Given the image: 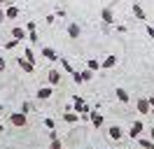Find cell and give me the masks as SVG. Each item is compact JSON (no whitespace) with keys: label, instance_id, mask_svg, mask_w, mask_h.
<instances>
[{"label":"cell","instance_id":"obj_14","mask_svg":"<svg viewBox=\"0 0 154 149\" xmlns=\"http://www.w3.org/2000/svg\"><path fill=\"white\" fill-rule=\"evenodd\" d=\"M107 135H110L112 140H122V138H124V130H122V128H119V126L115 123V126H110V130H107Z\"/></svg>","mask_w":154,"mask_h":149},{"label":"cell","instance_id":"obj_25","mask_svg":"<svg viewBox=\"0 0 154 149\" xmlns=\"http://www.w3.org/2000/svg\"><path fill=\"white\" fill-rule=\"evenodd\" d=\"M49 149H63V142H61V140H51V142H49Z\"/></svg>","mask_w":154,"mask_h":149},{"label":"cell","instance_id":"obj_35","mask_svg":"<svg viewBox=\"0 0 154 149\" xmlns=\"http://www.w3.org/2000/svg\"><path fill=\"white\" fill-rule=\"evenodd\" d=\"M26 30H35V21H28V23H26Z\"/></svg>","mask_w":154,"mask_h":149},{"label":"cell","instance_id":"obj_26","mask_svg":"<svg viewBox=\"0 0 154 149\" xmlns=\"http://www.w3.org/2000/svg\"><path fill=\"white\" fill-rule=\"evenodd\" d=\"M28 40L33 42V44H35V42H38L40 37H38V33H35V30H28Z\"/></svg>","mask_w":154,"mask_h":149},{"label":"cell","instance_id":"obj_2","mask_svg":"<svg viewBox=\"0 0 154 149\" xmlns=\"http://www.w3.org/2000/svg\"><path fill=\"white\" fill-rule=\"evenodd\" d=\"M72 105H75V112L79 114V117H84V119H89V105L84 102V98H79V96H72Z\"/></svg>","mask_w":154,"mask_h":149},{"label":"cell","instance_id":"obj_29","mask_svg":"<svg viewBox=\"0 0 154 149\" xmlns=\"http://www.w3.org/2000/svg\"><path fill=\"white\" fill-rule=\"evenodd\" d=\"M7 21V17H5V9H2V5H0V26Z\"/></svg>","mask_w":154,"mask_h":149},{"label":"cell","instance_id":"obj_7","mask_svg":"<svg viewBox=\"0 0 154 149\" xmlns=\"http://www.w3.org/2000/svg\"><path fill=\"white\" fill-rule=\"evenodd\" d=\"M79 35H82L79 23H75V21H72V23H68V37H70V40H77Z\"/></svg>","mask_w":154,"mask_h":149},{"label":"cell","instance_id":"obj_37","mask_svg":"<svg viewBox=\"0 0 154 149\" xmlns=\"http://www.w3.org/2000/svg\"><path fill=\"white\" fill-rule=\"evenodd\" d=\"M149 140H152V142H154V128L149 130Z\"/></svg>","mask_w":154,"mask_h":149},{"label":"cell","instance_id":"obj_6","mask_svg":"<svg viewBox=\"0 0 154 149\" xmlns=\"http://www.w3.org/2000/svg\"><path fill=\"white\" fill-rule=\"evenodd\" d=\"M89 121H91V126H94V128H100V126H103V114H100V112H89Z\"/></svg>","mask_w":154,"mask_h":149},{"label":"cell","instance_id":"obj_17","mask_svg":"<svg viewBox=\"0 0 154 149\" xmlns=\"http://www.w3.org/2000/svg\"><path fill=\"white\" fill-rule=\"evenodd\" d=\"M115 65H117V56H107L105 61H100V68H105V70L115 68Z\"/></svg>","mask_w":154,"mask_h":149},{"label":"cell","instance_id":"obj_8","mask_svg":"<svg viewBox=\"0 0 154 149\" xmlns=\"http://www.w3.org/2000/svg\"><path fill=\"white\" fill-rule=\"evenodd\" d=\"M17 65H19L23 72H28V74L33 72V70H35V65H33V63H28V61H26L23 56H17Z\"/></svg>","mask_w":154,"mask_h":149},{"label":"cell","instance_id":"obj_32","mask_svg":"<svg viewBox=\"0 0 154 149\" xmlns=\"http://www.w3.org/2000/svg\"><path fill=\"white\" fill-rule=\"evenodd\" d=\"M5 72V56H0V74Z\"/></svg>","mask_w":154,"mask_h":149},{"label":"cell","instance_id":"obj_22","mask_svg":"<svg viewBox=\"0 0 154 149\" xmlns=\"http://www.w3.org/2000/svg\"><path fill=\"white\" fill-rule=\"evenodd\" d=\"M58 61H61V65H63V70H66L68 74H75L77 70H72V65L68 63V58H63V56H61V58H58Z\"/></svg>","mask_w":154,"mask_h":149},{"label":"cell","instance_id":"obj_39","mask_svg":"<svg viewBox=\"0 0 154 149\" xmlns=\"http://www.w3.org/2000/svg\"><path fill=\"white\" fill-rule=\"evenodd\" d=\"M0 5H10V0H0Z\"/></svg>","mask_w":154,"mask_h":149},{"label":"cell","instance_id":"obj_10","mask_svg":"<svg viewBox=\"0 0 154 149\" xmlns=\"http://www.w3.org/2000/svg\"><path fill=\"white\" fill-rule=\"evenodd\" d=\"M135 107H138L140 114H149V100H147V98H138V100H135Z\"/></svg>","mask_w":154,"mask_h":149},{"label":"cell","instance_id":"obj_1","mask_svg":"<svg viewBox=\"0 0 154 149\" xmlns=\"http://www.w3.org/2000/svg\"><path fill=\"white\" fill-rule=\"evenodd\" d=\"M10 123L14 126V128H26L28 126V114H23V112H12L10 114Z\"/></svg>","mask_w":154,"mask_h":149},{"label":"cell","instance_id":"obj_15","mask_svg":"<svg viewBox=\"0 0 154 149\" xmlns=\"http://www.w3.org/2000/svg\"><path fill=\"white\" fill-rule=\"evenodd\" d=\"M19 7H17V5H7V7H5V17L7 19H19Z\"/></svg>","mask_w":154,"mask_h":149},{"label":"cell","instance_id":"obj_38","mask_svg":"<svg viewBox=\"0 0 154 149\" xmlns=\"http://www.w3.org/2000/svg\"><path fill=\"white\" fill-rule=\"evenodd\" d=\"M2 133H5V126H2V121H0V135H2Z\"/></svg>","mask_w":154,"mask_h":149},{"label":"cell","instance_id":"obj_21","mask_svg":"<svg viewBox=\"0 0 154 149\" xmlns=\"http://www.w3.org/2000/svg\"><path fill=\"white\" fill-rule=\"evenodd\" d=\"M138 144H140L143 149H154V142H152V140H147V138H143V135L138 138Z\"/></svg>","mask_w":154,"mask_h":149},{"label":"cell","instance_id":"obj_24","mask_svg":"<svg viewBox=\"0 0 154 149\" xmlns=\"http://www.w3.org/2000/svg\"><path fill=\"white\" fill-rule=\"evenodd\" d=\"M17 44H19V40H14V37H12V40H7V42H5V51H12Z\"/></svg>","mask_w":154,"mask_h":149},{"label":"cell","instance_id":"obj_16","mask_svg":"<svg viewBox=\"0 0 154 149\" xmlns=\"http://www.w3.org/2000/svg\"><path fill=\"white\" fill-rule=\"evenodd\" d=\"M23 58H26L28 63H33V65H35V61H38V56H35V51H33L30 47H26V49H23Z\"/></svg>","mask_w":154,"mask_h":149},{"label":"cell","instance_id":"obj_18","mask_svg":"<svg viewBox=\"0 0 154 149\" xmlns=\"http://www.w3.org/2000/svg\"><path fill=\"white\" fill-rule=\"evenodd\" d=\"M63 121H66V123H77V121H79V114H77V112H66V114H63Z\"/></svg>","mask_w":154,"mask_h":149},{"label":"cell","instance_id":"obj_28","mask_svg":"<svg viewBox=\"0 0 154 149\" xmlns=\"http://www.w3.org/2000/svg\"><path fill=\"white\" fill-rule=\"evenodd\" d=\"M72 82H75V84H84V82H82V74H79V72L72 74Z\"/></svg>","mask_w":154,"mask_h":149},{"label":"cell","instance_id":"obj_9","mask_svg":"<svg viewBox=\"0 0 154 149\" xmlns=\"http://www.w3.org/2000/svg\"><path fill=\"white\" fill-rule=\"evenodd\" d=\"M51 86H40L38 89V93H35V96H38V100H49V98H51Z\"/></svg>","mask_w":154,"mask_h":149},{"label":"cell","instance_id":"obj_11","mask_svg":"<svg viewBox=\"0 0 154 149\" xmlns=\"http://www.w3.org/2000/svg\"><path fill=\"white\" fill-rule=\"evenodd\" d=\"M47 82H49V86H56V84L61 82V72H58L56 68H54V70H49V72H47Z\"/></svg>","mask_w":154,"mask_h":149},{"label":"cell","instance_id":"obj_36","mask_svg":"<svg viewBox=\"0 0 154 149\" xmlns=\"http://www.w3.org/2000/svg\"><path fill=\"white\" fill-rule=\"evenodd\" d=\"M147 35H149V37L154 40V26H147Z\"/></svg>","mask_w":154,"mask_h":149},{"label":"cell","instance_id":"obj_19","mask_svg":"<svg viewBox=\"0 0 154 149\" xmlns=\"http://www.w3.org/2000/svg\"><path fill=\"white\" fill-rule=\"evenodd\" d=\"M133 17L138 19V21H145V19H147V17H145V9L140 7L138 2H135V5H133Z\"/></svg>","mask_w":154,"mask_h":149},{"label":"cell","instance_id":"obj_20","mask_svg":"<svg viewBox=\"0 0 154 149\" xmlns=\"http://www.w3.org/2000/svg\"><path fill=\"white\" fill-rule=\"evenodd\" d=\"M87 68L91 70V72H98V70H100V61H98V58H89V61H87Z\"/></svg>","mask_w":154,"mask_h":149},{"label":"cell","instance_id":"obj_33","mask_svg":"<svg viewBox=\"0 0 154 149\" xmlns=\"http://www.w3.org/2000/svg\"><path fill=\"white\" fill-rule=\"evenodd\" d=\"M56 138H58V133H56L54 128H51V130H49V140H56Z\"/></svg>","mask_w":154,"mask_h":149},{"label":"cell","instance_id":"obj_31","mask_svg":"<svg viewBox=\"0 0 154 149\" xmlns=\"http://www.w3.org/2000/svg\"><path fill=\"white\" fill-rule=\"evenodd\" d=\"M45 126H47V128L51 130V128H54V119H45Z\"/></svg>","mask_w":154,"mask_h":149},{"label":"cell","instance_id":"obj_3","mask_svg":"<svg viewBox=\"0 0 154 149\" xmlns=\"http://www.w3.org/2000/svg\"><path fill=\"white\" fill-rule=\"evenodd\" d=\"M143 130H145V123H143L140 119H135L133 123H131V128L126 130V133H128V138H131V140H138L140 135H143Z\"/></svg>","mask_w":154,"mask_h":149},{"label":"cell","instance_id":"obj_34","mask_svg":"<svg viewBox=\"0 0 154 149\" xmlns=\"http://www.w3.org/2000/svg\"><path fill=\"white\" fill-rule=\"evenodd\" d=\"M45 21H47V23H54V21H56V14H49V17L45 19Z\"/></svg>","mask_w":154,"mask_h":149},{"label":"cell","instance_id":"obj_30","mask_svg":"<svg viewBox=\"0 0 154 149\" xmlns=\"http://www.w3.org/2000/svg\"><path fill=\"white\" fill-rule=\"evenodd\" d=\"M147 100H149V114H154V96H149Z\"/></svg>","mask_w":154,"mask_h":149},{"label":"cell","instance_id":"obj_5","mask_svg":"<svg viewBox=\"0 0 154 149\" xmlns=\"http://www.w3.org/2000/svg\"><path fill=\"white\" fill-rule=\"evenodd\" d=\"M40 54L45 56L47 61H51V63H56L58 58H61V56L56 54V49H51V47H42V49H40Z\"/></svg>","mask_w":154,"mask_h":149},{"label":"cell","instance_id":"obj_27","mask_svg":"<svg viewBox=\"0 0 154 149\" xmlns=\"http://www.w3.org/2000/svg\"><path fill=\"white\" fill-rule=\"evenodd\" d=\"M30 110H33V105H30V102H23V105H21V112H23V114H28Z\"/></svg>","mask_w":154,"mask_h":149},{"label":"cell","instance_id":"obj_13","mask_svg":"<svg viewBox=\"0 0 154 149\" xmlns=\"http://www.w3.org/2000/svg\"><path fill=\"white\" fill-rule=\"evenodd\" d=\"M12 37L21 42L23 37H28V30H26V28H19V26H14V28H12Z\"/></svg>","mask_w":154,"mask_h":149},{"label":"cell","instance_id":"obj_12","mask_svg":"<svg viewBox=\"0 0 154 149\" xmlns=\"http://www.w3.org/2000/svg\"><path fill=\"white\" fill-rule=\"evenodd\" d=\"M115 93H117V100L119 102H131V96H128V91H126V89H122V86H119V89H115Z\"/></svg>","mask_w":154,"mask_h":149},{"label":"cell","instance_id":"obj_23","mask_svg":"<svg viewBox=\"0 0 154 149\" xmlns=\"http://www.w3.org/2000/svg\"><path fill=\"white\" fill-rule=\"evenodd\" d=\"M79 74H82V82H91V79L96 77V72H91L89 68H87V70H82V72H79Z\"/></svg>","mask_w":154,"mask_h":149},{"label":"cell","instance_id":"obj_4","mask_svg":"<svg viewBox=\"0 0 154 149\" xmlns=\"http://www.w3.org/2000/svg\"><path fill=\"white\" fill-rule=\"evenodd\" d=\"M100 19H103V23H105V26H115V12H112V7H103Z\"/></svg>","mask_w":154,"mask_h":149}]
</instances>
